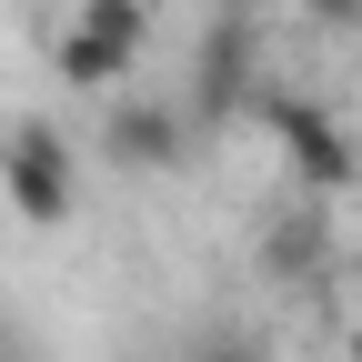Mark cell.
Segmentation results:
<instances>
[{"mask_svg": "<svg viewBox=\"0 0 362 362\" xmlns=\"http://www.w3.org/2000/svg\"><path fill=\"white\" fill-rule=\"evenodd\" d=\"M181 362H272L252 332H232V322H211V332H192V342H181Z\"/></svg>", "mask_w": 362, "mask_h": 362, "instance_id": "7", "label": "cell"}, {"mask_svg": "<svg viewBox=\"0 0 362 362\" xmlns=\"http://www.w3.org/2000/svg\"><path fill=\"white\" fill-rule=\"evenodd\" d=\"M252 30H262V21H232V11H221V21H211V40H202V81H192V101H202L211 121H221V111H252V90H262Z\"/></svg>", "mask_w": 362, "mask_h": 362, "instance_id": "5", "label": "cell"}, {"mask_svg": "<svg viewBox=\"0 0 362 362\" xmlns=\"http://www.w3.org/2000/svg\"><path fill=\"white\" fill-rule=\"evenodd\" d=\"M181 151H192V121H181V101H131V90H111L101 101V161L151 181V171H181Z\"/></svg>", "mask_w": 362, "mask_h": 362, "instance_id": "4", "label": "cell"}, {"mask_svg": "<svg viewBox=\"0 0 362 362\" xmlns=\"http://www.w3.org/2000/svg\"><path fill=\"white\" fill-rule=\"evenodd\" d=\"M312 30H362V0H302Z\"/></svg>", "mask_w": 362, "mask_h": 362, "instance_id": "8", "label": "cell"}, {"mask_svg": "<svg viewBox=\"0 0 362 362\" xmlns=\"http://www.w3.org/2000/svg\"><path fill=\"white\" fill-rule=\"evenodd\" d=\"M252 121L282 141V161H292V181L312 202H332V192H352L362 181V141L322 111V101H292V90H252Z\"/></svg>", "mask_w": 362, "mask_h": 362, "instance_id": "1", "label": "cell"}, {"mask_svg": "<svg viewBox=\"0 0 362 362\" xmlns=\"http://www.w3.org/2000/svg\"><path fill=\"white\" fill-rule=\"evenodd\" d=\"M262 262L282 272V282H302V272L322 262V221H312V211H292V221H272V232H262Z\"/></svg>", "mask_w": 362, "mask_h": 362, "instance_id": "6", "label": "cell"}, {"mask_svg": "<svg viewBox=\"0 0 362 362\" xmlns=\"http://www.w3.org/2000/svg\"><path fill=\"white\" fill-rule=\"evenodd\" d=\"M0 202H11L30 232H61V221H71L81 181H71V141L51 121H11V131H0Z\"/></svg>", "mask_w": 362, "mask_h": 362, "instance_id": "3", "label": "cell"}, {"mask_svg": "<svg viewBox=\"0 0 362 362\" xmlns=\"http://www.w3.org/2000/svg\"><path fill=\"white\" fill-rule=\"evenodd\" d=\"M151 51V0H81L71 30H61V81L90 90V101H111V90L131 81V61Z\"/></svg>", "mask_w": 362, "mask_h": 362, "instance_id": "2", "label": "cell"}, {"mask_svg": "<svg viewBox=\"0 0 362 362\" xmlns=\"http://www.w3.org/2000/svg\"><path fill=\"white\" fill-rule=\"evenodd\" d=\"M352 362H362V322H352Z\"/></svg>", "mask_w": 362, "mask_h": 362, "instance_id": "9", "label": "cell"}]
</instances>
